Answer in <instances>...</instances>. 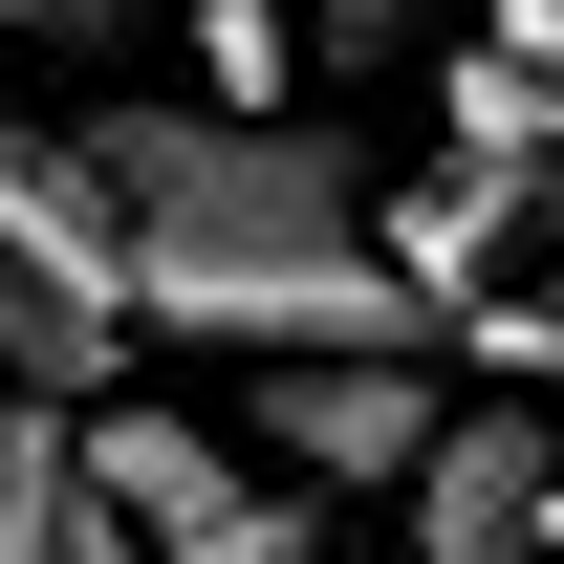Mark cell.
Instances as JSON below:
<instances>
[{
	"label": "cell",
	"instance_id": "cell-10",
	"mask_svg": "<svg viewBox=\"0 0 564 564\" xmlns=\"http://www.w3.org/2000/svg\"><path fill=\"white\" fill-rule=\"evenodd\" d=\"M22 413H44V391H22V369H0V456H22Z\"/></svg>",
	"mask_w": 564,
	"mask_h": 564
},
{
	"label": "cell",
	"instance_id": "cell-4",
	"mask_svg": "<svg viewBox=\"0 0 564 564\" xmlns=\"http://www.w3.org/2000/svg\"><path fill=\"white\" fill-rule=\"evenodd\" d=\"M66 456H87V499H109L152 564H304V478H282V456H217V434L152 413V391H87Z\"/></svg>",
	"mask_w": 564,
	"mask_h": 564
},
{
	"label": "cell",
	"instance_id": "cell-5",
	"mask_svg": "<svg viewBox=\"0 0 564 564\" xmlns=\"http://www.w3.org/2000/svg\"><path fill=\"white\" fill-rule=\"evenodd\" d=\"M543 521H564V434H543V369H521V391H478V413L434 434L413 564H543Z\"/></svg>",
	"mask_w": 564,
	"mask_h": 564
},
{
	"label": "cell",
	"instance_id": "cell-6",
	"mask_svg": "<svg viewBox=\"0 0 564 564\" xmlns=\"http://www.w3.org/2000/svg\"><path fill=\"white\" fill-rule=\"evenodd\" d=\"M0 564H87V456H66V413H22V456H0Z\"/></svg>",
	"mask_w": 564,
	"mask_h": 564
},
{
	"label": "cell",
	"instance_id": "cell-3",
	"mask_svg": "<svg viewBox=\"0 0 564 564\" xmlns=\"http://www.w3.org/2000/svg\"><path fill=\"white\" fill-rule=\"evenodd\" d=\"M239 434L304 499H413L434 434H456V348H261L239 369Z\"/></svg>",
	"mask_w": 564,
	"mask_h": 564
},
{
	"label": "cell",
	"instance_id": "cell-7",
	"mask_svg": "<svg viewBox=\"0 0 564 564\" xmlns=\"http://www.w3.org/2000/svg\"><path fill=\"white\" fill-rule=\"evenodd\" d=\"M413 22H434V0H304V44H348V66H369V44H413Z\"/></svg>",
	"mask_w": 564,
	"mask_h": 564
},
{
	"label": "cell",
	"instance_id": "cell-11",
	"mask_svg": "<svg viewBox=\"0 0 564 564\" xmlns=\"http://www.w3.org/2000/svg\"><path fill=\"white\" fill-rule=\"evenodd\" d=\"M543 564H564V543H543Z\"/></svg>",
	"mask_w": 564,
	"mask_h": 564
},
{
	"label": "cell",
	"instance_id": "cell-1",
	"mask_svg": "<svg viewBox=\"0 0 564 564\" xmlns=\"http://www.w3.org/2000/svg\"><path fill=\"white\" fill-rule=\"evenodd\" d=\"M109 196H131V304L152 348H456V304L391 261V196H369L348 131L304 109H239V87H109L87 109Z\"/></svg>",
	"mask_w": 564,
	"mask_h": 564
},
{
	"label": "cell",
	"instance_id": "cell-2",
	"mask_svg": "<svg viewBox=\"0 0 564 564\" xmlns=\"http://www.w3.org/2000/svg\"><path fill=\"white\" fill-rule=\"evenodd\" d=\"M152 304H131V196H109V152L87 131H0V369L87 413V391H131Z\"/></svg>",
	"mask_w": 564,
	"mask_h": 564
},
{
	"label": "cell",
	"instance_id": "cell-8",
	"mask_svg": "<svg viewBox=\"0 0 564 564\" xmlns=\"http://www.w3.org/2000/svg\"><path fill=\"white\" fill-rule=\"evenodd\" d=\"M131 0H0V44H109Z\"/></svg>",
	"mask_w": 564,
	"mask_h": 564
},
{
	"label": "cell",
	"instance_id": "cell-9",
	"mask_svg": "<svg viewBox=\"0 0 564 564\" xmlns=\"http://www.w3.org/2000/svg\"><path fill=\"white\" fill-rule=\"evenodd\" d=\"M87 564H152V543H131V521H109V499H87Z\"/></svg>",
	"mask_w": 564,
	"mask_h": 564
}]
</instances>
